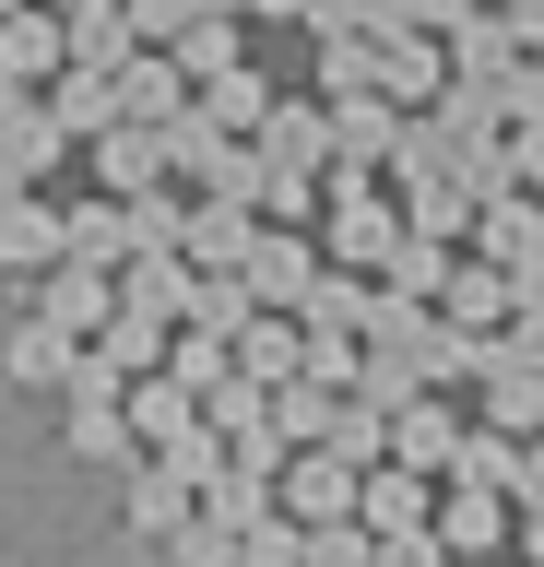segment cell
<instances>
[{
    "label": "cell",
    "instance_id": "obj_1",
    "mask_svg": "<svg viewBox=\"0 0 544 567\" xmlns=\"http://www.w3.org/2000/svg\"><path fill=\"white\" fill-rule=\"evenodd\" d=\"M414 237L402 225V202L379 189V166H331V202H320V248L343 260V272H391V248Z\"/></svg>",
    "mask_w": 544,
    "mask_h": 567
},
{
    "label": "cell",
    "instance_id": "obj_2",
    "mask_svg": "<svg viewBox=\"0 0 544 567\" xmlns=\"http://www.w3.org/2000/svg\"><path fill=\"white\" fill-rule=\"evenodd\" d=\"M438 544H450L462 567H509V544H521V496L450 473V485H438Z\"/></svg>",
    "mask_w": 544,
    "mask_h": 567
},
{
    "label": "cell",
    "instance_id": "obj_3",
    "mask_svg": "<svg viewBox=\"0 0 544 567\" xmlns=\"http://www.w3.org/2000/svg\"><path fill=\"white\" fill-rule=\"evenodd\" d=\"M367 508V461H343L320 437V450H285V520H308V532H331V520H356Z\"/></svg>",
    "mask_w": 544,
    "mask_h": 567
},
{
    "label": "cell",
    "instance_id": "obj_4",
    "mask_svg": "<svg viewBox=\"0 0 544 567\" xmlns=\"http://www.w3.org/2000/svg\"><path fill=\"white\" fill-rule=\"evenodd\" d=\"M320 272H331V248L308 237V225H260V248H249V296L260 308H308Z\"/></svg>",
    "mask_w": 544,
    "mask_h": 567
},
{
    "label": "cell",
    "instance_id": "obj_5",
    "mask_svg": "<svg viewBox=\"0 0 544 567\" xmlns=\"http://www.w3.org/2000/svg\"><path fill=\"white\" fill-rule=\"evenodd\" d=\"M178 248L202 260V272H249V248H260V202H237V189H202L178 225Z\"/></svg>",
    "mask_w": 544,
    "mask_h": 567
},
{
    "label": "cell",
    "instance_id": "obj_6",
    "mask_svg": "<svg viewBox=\"0 0 544 567\" xmlns=\"http://www.w3.org/2000/svg\"><path fill=\"white\" fill-rule=\"evenodd\" d=\"M119 508H131V532H143V544H178V532L202 520V485H189L166 450H143V461H131V496H119Z\"/></svg>",
    "mask_w": 544,
    "mask_h": 567
},
{
    "label": "cell",
    "instance_id": "obj_7",
    "mask_svg": "<svg viewBox=\"0 0 544 567\" xmlns=\"http://www.w3.org/2000/svg\"><path fill=\"white\" fill-rule=\"evenodd\" d=\"M260 166H296V177H331V95H273L260 118Z\"/></svg>",
    "mask_w": 544,
    "mask_h": 567
},
{
    "label": "cell",
    "instance_id": "obj_8",
    "mask_svg": "<svg viewBox=\"0 0 544 567\" xmlns=\"http://www.w3.org/2000/svg\"><path fill=\"white\" fill-rule=\"evenodd\" d=\"M0 260H12V284H37L72 260V202H48V189H24V202L0 213Z\"/></svg>",
    "mask_w": 544,
    "mask_h": 567
},
{
    "label": "cell",
    "instance_id": "obj_9",
    "mask_svg": "<svg viewBox=\"0 0 544 567\" xmlns=\"http://www.w3.org/2000/svg\"><path fill=\"white\" fill-rule=\"evenodd\" d=\"M462 402H450V390H414V402H402L391 414V461H414V473H438V485H450V461H462Z\"/></svg>",
    "mask_w": 544,
    "mask_h": 567
},
{
    "label": "cell",
    "instance_id": "obj_10",
    "mask_svg": "<svg viewBox=\"0 0 544 567\" xmlns=\"http://www.w3.org/2000/svg\"><path fill=\"white\" fill-rule=\"evenodd\" d=\"M166 131H154V118H107V131H95V189H119V202H143V189H166Z\"/></svg>",
    "mask_w": 544,
    "mask_h": 567
},
{
    "label": "cell",
    "instance_id": "obj_11",
    "mask_svg": "<svg viewBox=\"0 0 544 567\" xmlns=\"http://www.w3.org/2000/svg\"><path fill=\"white\" fill-rule=\"evenodd\" d=\"M37 319H60V331L95 343V331L119 319V272H107V260H60V272H37Z\"/></svg>",
    "mask_w": 544,
    "mask_h": 567
},
{
    "label": "cell",
    "instance_id": "obj_12",
    "mask_svg": "<svg viewBox=\"0 0 544 567\" xmlns=\"http://www.w3.org/2000/svg\"><path fill=\"white\" fill-rule=\"evenodd\" d=\"M0 71H24V83H60L72 71V12H48V0H24V12H0Z\"/></svg>",
    "mask_w": 544,
    "mask_h": 567
},
{
    "label": "cell",
    "instance_id": "obj_13",
    "mask_svg": "<svg viewBox=\"0 0 544 567\" xmlns=\"http://www.w3.org/2000/svg\"><path fill=\"white\" fill-rule=\"evenodd\" d=\"M379 95H391V106H438V95H450V35H427V24L379 35Z\"/></svg>",
    "mask_w": 544,
    "mask_h": 567
},
{
    "label": "cell",
    "instance_id": "obj_14",
    "mask_svg": "<svg viewBox=\"0 0 544 567\" xmlns=\"http://www.w3.org/2000/svg\"><path fill=\"white\" fill-rule=\"evenodd\" d=\"M379 544L391 532H438V473H414V461H367V508H356Z\"/></svg>",
    "mask_w": 544,
    "mask_h": 567
},
{
    "label": "cell",
    "instance_id": "obj_15",
    "mask_svg": "<svg viewBox=\"0 0 544 567\" xmlns=\"http://www.w3.org/2000/svg\"><path fill=\"white\" fill-rule=\"evenodd\" d=\"M402 118H414V106H391V95H331V166H379L391 177Z\"/></svg>",
    "mask_w": 544,
    "mask_h": 567
},
{
    "label": "cell",
    "instance_id": "obj_16",
    "mask_svg": "<svg viewBox=\"0 0 544 567\" xmlns=\"http://www.w3.org/2000/svg\"><path fill=\"white\" fill-rule=\"evenodd\" d=\"M473 213H485V189H473L462 166L402 177V225H414V237H450V248H473Z\"/></svg>",
    "mask_w": 544,
    "mask_h": 567
},
{
    "label": "cell",
    "instance_id": "obj_17",
    "mask_svg": "<svg viewBox=\"0 0 544 567\" xmlns=\"http://www.w3.org/2000/svg\"><path fill=\"white\" fill-rule=\"evenodd\" d=\"M473 248H485L497 272L544 260V189H485V213H473Z\"/></svg>",
    "mask_w": 544,
    "mask_h": 567
},
{
    "label": "cell",
    "instance_id": "obj_18",
    "mask_svg": "<svg viewBox=\"0 0 544 567\" xmlns=\"http://www.w3.org/2000/svg\"><path fill=\"white\" fill-rule=\"evenodd\" d=\"M72 118H60V106H48V95H24V106H12V118H0V154H12V166H24V177H37V189H48V177H60V166H72Z\"/></svg>",
    "mask_w": 544,
    "mask_h": 567
},
{
    "label": "cell",
    "instance_id": "obj_19",
    "mask_svg": "<svg viewBox=\"0 0 544 567\" xmlns=\"http://www.w3.org/2000/svg\"><path fill=\"white\" fill-rule=\"evenodd\" d=\"M438 319H462V331H509V319H521V284H509L497 260H485V248H473L462 272L438 284Z\"/></svg>",
    "mask_w": 544,
    "mask_h": 567
},
{
    "label": "cell",
    "instance_id": "obj_20",
    "mask_svg": "<svg viewBox=\"0 0 544 567\" xmlns=\"http://www.w3.org/2000/svg\"><path fill=\"white\" fill-rule=\"evenodd\" d=\"M72 367H83V331H60V319H24L0 343V379H24V390H72Z\"/></svg>",
    "mask_w": 544,
    "mask_h": 567
},
{
    "label": "cell",
    "instance_id": "obj_21",
    "mask_svg": "<svg viewBox=\"0 0 544 567\" xmlns=\"http://www.w3.org/2000/svg\"><path fill=\"white\" fill-rule=\"evenodd\" d=\"M189 95H202V83L178 71V48H143V60L119 71V118H154V131H166V118H178Z\"/></svg>",
    "mask_w": 544,
    "mask_h": 567
},
{
    "label": "cell",
    "instance_id": "obj_22",
    "mask_svg": "<svg viewBox=\"0 0 544 567\" xmlns=\"http://www.w3.org/2000/svg\"><path fill=\"white\" fill-rule=\"evenodd\" d=\"M189 284H202V260H189V248H131V260H119V296H131V308L189 319Z\"/></svg>",
    "mask_w": 544,
    "mask_h": 567
},
{
    "label": "cell",
    "instance_id": "obj_23",
    "mask_svg": "<svg viewBox=\"0 0 544 567\" xmlns=\"http://www.w3.org/2000/svg\"><path fill=\"white\" fill-rule=\"evenodd\" d=\"M166 343H178V319H166V308H131V296H119V319L95 331V354H107L119 379H154V367H166Z\"/></svg>",
    "mask_w": 544,
    "mask_h": 567
},
{
    "label": "cell",
    "instance_id": "obj_24",
    "mask_svg": "<svg viewBox=\"0 0 544 567\" xmlns=\"http://www.w3.org/2000/svg\"><path fill=\"white\" fill-rule=\"evenodd\" d=\"M131 425H143V450H166V437L202 425V390H189L178 367H154V379H131Z\"/></svg>",
    "mask_w": 544,
    "mask_h": 567
},
{
    "label": "cell",
    "instance_id": "obj_25",
    "mask_svg": "<svg viewBox=\"0 0 544 567\" xmlns=\"http://www.w3.org/2000/svg\"><path fill=\"white\" fill-rule=\"evenodd\" d=\"M131 248H143V225H131V202H119V189H95V202H72V260H131Z\"/></svg>",
    "mask_w": 544,
    "mask_h": 567
},
{
    "label": "cell",
    "instance_id": "obj_26",
    "mask_svg": "<svg viewBox=\"0 0 544 567\" xmlns=\"http://www.w3.org/2000/svg\"><path fill=\"white\" fill-rule=\"evenodd\" d=\"M331 414H343V390H331V379H285V390H273V425H285V450H320Z\"/></svg>",
    "mask_w": 544,
    "mask_h": 567
},
{
    "label": "cell",
    "instance_id": "obj_27",
    "mask_svg": "<svg viewBox=\"0 0 544 567\" xmlns=\"http://www.w3.org/2000/svg\"><path fill=\"white\" fill-rule=\"evenodd\" d=\"M249 319H260L249 272H202V284H189V331H225V343H237V331H249Z\"/></svg>",
    "mask_w": 544,
    "mask_h": 567
},
{
    "label": "cell",
    "instance_id": "obj_28",
    "mask_svg": "<svg viewBox=\"0 0 544 567\" xmlns=\"http://www.w3.org/2000/svg\"><path fill=\"white\" fill-rule=\"evenodd\" d=\"M48 106H60V118H72V131L83 142H95V131H107V118H119V71H60V83H48Z\"/></svg>",
    "mask_w": 544,
    "mask_h": 567
},
{
    "label": "cell",
    "instance_id": "obj_29",
    "mask_svg": "<svg viewBox=\"0 0 544 567\" xmlns=\"http://www.w3.org/2000/svg\"><path fill=\"white\" fill-rule=\"evenodd\" d=\"M450 272H462V248H450V237H402L379 284H391V296H427V308H438V284H450Z\"/></svg>",
    "mask_w": 544,
    "mask_h": 567
},
{
    "label": "cell",
    "instance_id": "obj_30",
    "mask_svg": "<svg viewBox=\"0 0 544 567\" xmlns=\"http://www.w3.org/2000/svg\"><path fill=\"white\" fill-rule=\"evenodd\" d=\"M450 473H462V485H521V437L473 414V425H462V461H450Z\"/></svg>",
    "mask_w": 544,
    "mask_h": 567
},
{
    "label": "cell",
    "instance_id": "obj_31",
    "mask_svg": "<svg viewBox=\"0 0 544 567\" xmlns=\"http://www.w3.org/2000/svg\"><path fill=\"white\" fill-rule=\"evenodd\" d=\"M320 95H379V35H320Z\"/></svg>",
    "mask_w": 544,
    "mask_h": 567
},
{
    "label": "cell",
    "instance_id": "obj_32",
    "mask_svg": "<svg viewBox=\"0 0 544 567\" xmlns=\"http://www.w3.org/2000/svg\"><path fill=\"white\" fill-rule=\"evenodd\" d=\"M202 118H225V131H260V118H273V83H260V71L237 60L225 83H202Z\"/></svg>",
    "mask_w": 544,
    "mask_h": 567
},
{
    "label": "cell",
    "instance_id": "obj_33",
    "mask_svg": "<svg viewBox=\"0 0 544 567\" xmlns=\"http://www.w3.org/2000/svg\"><path fill=\"white\" fill-rule=\"evenodd\" d=\"M178 71L189 83H225V71H237V12H202V24L178 35Z\"/></svg>",
    "mask_w": 544,
    "mask_h": 567
},
{
    "label": "cell",
    "instance_id": "obj_34",
    "mask_svg": "<svg viewBox=\"0 0 544 567\" xmlns=\"http://www.w3.org/2000/svg\"><path fill=\"white\" fill-rule=\"evenodd\" d=\"M331 450H343V461H391V414H379L367 390H343V414H331Z\"/></svg>",
    "mask_w": 544,
    "mask_h": 567
},
{
    "label": "cell",
    "instance_id": "obj_35",
    "mask_svg": "<svg viewBox=\"0 0 544 567\" xmlns=\"http://www.w3.org/2000/svg\"><path fill=\"white\" fill-rule=\"evenodd\" d=\"M237 567H308V520H285V508H273L260 532H237Z\"/></svg>",
    "mask_w": 544,
    "mask_h": 567
},
{
    "label": "cell",
    "instance_id": "obj_36",
    "mask_svg": "<svg viewBox=\"0 0 544 567\" xmlns=\"http://www.w3.org/2000/svg\"><path fill=\"white\" fill-rule=\"evenodd\" d=\"M166 567H237V532H225V520H189L178 544H166Z\"/></svg>",
    "mask_w": 544,
    "mask_h": 567
},
{
    "label": "cell",
    "instance_id": "obj_37",
    "mask_svg": "<svg viewBox=\"0 0 544 567\" xmlns=\"http://www.w3.org/2000/svg\"><path fill=\"white\" fill-rule=\"evenodd\" d=\"M131 24H143V48H178L202 24V0H131Z\"/></svg>",
    "mask_w": 544,
    "mask_h": 567
},
{
    "label": "cell",
    "instance_id": "obj_38",
    "mask_svg": "<svg viewBox=\"0 0 544 567\" xmlns=\"http://www.w3.org/2000/svg\"><path fill=\"white\" fill-rule=\"evenodd\" d=\"M131 225H143V248H178L189 202H178V189H143V202H131Z\"/></svg>",
    "mask_w": 544,
    "mask_h": 567
},
{
    "label": "cell",
    "instance_id": "obj_39",
    "mask_svg": "<svg viewBox=\"0 0 544 567\" xmlns=\"http://www.w3.org/2000/svg\"><path fill=\"white\" fill-rule=\"evenodd\" d=\"M509 496H521V508H544V437H521V485H509Z\"/></svg>",
    "mask_w": 544,
    "mask_h": 567
},
{
    "label": "cell",
    "instance_id": "obj_40",
    "mask_svg": "<svg viewBox=\"0 0 544 567\" xmlns=\"http://www.w3.org/2000/svg\"><path fill=\"white\" fill-rule=\"evenodd\" d=\"M462 12H485V0H414V24H427V35H450Z\"/></svg>",
    "mask_w": 544,
    "mask_h": 567
},
{
    "label": "cell",
    "instance_id": "obj_41",
    "mask_svg": "<svg viewBox=\"0 0 544 567\" xmlns=\"http://www.w3.org/2000/svg\"><path fill=\"white\" fill-rule=\"evenodd\" d=\"M509 556H533V567H544V508H521V544H509Z\"/></svg>",
    "mask_w": 544,
    "mask_h": 567
},
{
    "label": "cell",
    "instance_id": "obj_42",
    "mask_svg": "<svg viewBox=\"0 0 544 567\" xmlns=\"http://www.w3.org/2000/svg\"><path fill=\"white\" fill-rule=\"evenodd\" d=\"M249 12L260 24H308V0H249Z\"/></svg>",
    "mask_w": 544,
    "mask_h": 567
},
{
    "label": "cell",
    "instance_id": "obj_43",
    "mask_svg": "<svg viewBox=\"0 0 544 567\" xmlns=\"http://www.w3.org/2000/svg\"><path fill=\"white\" fill-rule=\"evenodd\" d=\"M24 189H37V177H24V166H12V154H0V213H12V202H24Z\"/></svg>",
    "mask_w": 544,
    "mask_h": 567
},
{
    "label": "cell",
    "instance_id": "obj_44",
    "mask_svg": "<svg viewBox=\"0 0 544 567\" xmlns=\"http://www.w3.org/2000/svg\"><path fill=\"white\" fill-rule=\"evenodd\" d=\"M509 24H521V48H544V0H521V12H509Z\"/></svg>",
    "mask_w": 544,
    "mask_h": 567
},
{
    "label": "cell",
    "instance_id": "obj_45",
    "mask_svg": "<svg viewBox=\"0 0 544 567\" xmlns=\"http://www.w3.org/2000/svg\"><path fill=\"white\" fill-rule=\"evenodd\" d=\"M24 95H37V83H24V71H0V118H12V106H24Z\"/></svg>",
    "mask_w": 544,
    "mask_h": 567
},
{
    "label": "cell",
    "instance_id": "obj_46",
    "mask_svg": "<svg viewBox=\"0 0 544 567\" xmlns=\"http://www.w3.org/2000/svg\"><path fill=\"white\" fill-rule=\"evenodd\" d=\"M48 12H119V0H48Z\"/></svg>",
    "mask_w": 544,
    "mask_h": 567
},
{
    "label": "cell",
    "instance_id": "obj_47",
    "mask_svg": "<svg viewBox=\"0 0 544 567\" xmlns=\"http://www.w3.org/2000/svg\"><path fill=\"white\" fill-rule=\"evenodd\" d=\"M485 12H521V0H485Z\"/></svg>",
    "mask_w": 544,
    "mask_h": 567
},
{
    "label": "cell",
    "instance_id": "obj_48",
    "mask_svg": "<svg viewBox=\"0 0 544 567\" xmlns=\"http://www.w3.org/2000/svg\"><path fill=\"white\" fill-rule=\"evenodd\" d=\"M0 12H24V0H0Z\"/></svg>",
    "mask_w": 544,
    "mask_h": 567
},
{
    "label": "cell",
    "instance_id": "obj_49",
    "mask_svg": "<svg viewBox=\"0 0 544 567\" xmlns=\"http://www.w3.org/2000/svg\"><path fill=\"white\" fill-rule=\"evenodd\" d=\"M0 284H12V260H0Z\"/></svg>",
    "mask_w": 544,
    "mask_h": 567
},
{
    "label": "cell",
    "instance_id": "obj_50",
    "mask_svg": "<svg viewBox=\"0 0 544 567\" xmlns=\"http://www.w3.org/2000/svg\"><path fill=\"white\" fill-rule=\"evenodd\" d=\"M509 567H533V556H509Z\"/></svg>",
    "mask_w": 544,
    "mask_h": 567
}]
</instances>
